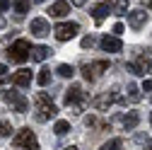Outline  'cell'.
<instances>
[{
	"label": "cell",
	"instance_id": "obj_14",
	"mask_svg": "<svg viewBox=\"0 0 152 150\" xmlns=\"http://www.w3.org/2000/svg\"><path fill=\"white\" fill-rule=\"evenodd\" d=\"M70 12V3H65V0H58V3H53L48 7V15L51 17H65Z\"/></svg>",
	"mask_w": 152,
	"mask_h": 150
},
{
	"label": "cell",
	"instance_id": "obj_38",
	"mask_svg": "<svg viewBox=\"0 0 152 150\" xmlns=\"http://www.w3.org/2000/svg\"><path fill=\"white\" fill-rule=\"evenodd\" d=\"M150 124H152V114H150Z\"/></svg>",
	"mask_w": 152,
	"mask_h": 150
},
{
	"label": "cell",
	"instance_id": "obj_18",
	"mask_svg": "<svg viewBox=\"0 0 152 150\" xmlns=\"http://www.w3.org/2000/svg\"><path fill=\"white\" fill-rule=\"evenodd\" d=\"M36 82H39L41 87H46V85L51 82V70H48V68H41L39 75H36Z\"/></svg>",
	"mask_w": 152,
	"mask_h": 150
},
{
	"label": "cell",
	"instance_id": "obj_29",
	"mask_svg": "<svg viewBox=\"0 0 152 150\" xmlns=\"http://www.w3.org/2000/svg\"><path fill=\"white\" fill-rule=\"evenodd\" d=\"M142 92H152V80H150V78L142 80Z\"/></svg>",
	"mask_w": 152,
	"mask_h": 150
},
{
	"label": "cell",
	"instance_id": "obj_24",
	"mask_svg": "<svg viewBox=\"0 0 152 150\" xmlns=\"http://www.w3.org/2000/svg\"><path fill=\"white\" fill-rule=\"evenodd\" d=\"M0 136H12V124H10L7 119L0 121Z\"/></svg>",
	"mask_w": 152,
	"mask_h": 150
},
{
	"label": "cell",
	"instance_id": "obj_15",
	"mask_svg": "<svg viewBox=\"0 0 152 150\" xmlns=\"http://www.w3.org/2000/svg\"><path fill=\"white\" fill-rule=\"evenodd\" d=\"M121 121H123V128H126V131H133V128L140 124V114H138V111H128Z\"/></svg>",
	"mask_w": 152,
	"mask_h": 150
},
{
	"label": "cell",
	"instance_id": "obj_16",
	"mask_svg": "<svg viewBox=\"0 0 152 150\" xmlns=\"http://www.w3.org/2000/svg\"><path fill=\"white\" fill-rule=\"evenodd\" d=\"M48 53H53L48 46H34V49H31V61L41 63V61H46V58H48Z\"/></svg>",
	"mask_w": 152,
	"mask_h": 150
},
{
	"label": "cell",
	"instance_id": "obj_12",
	"mask_svg": "<svg viewBox=\"0 0 152 150\" xmlns=\"http://www.w3.org/2000/svg\"><path fill=\"white\" fill-rule=\"evenodd\" d=\"M80 99H82V87L80 85H70L65 90V104L75 107V104H80Z\"/></svg>",
	"mask_w": 152,
	"mask_h": 150
},
{
	"label": "cell",
	"instance_id": "obj_2",
	"mask_svg": "<svg viewBox=\"0 0 152 150\" xmlns=\"http://www.w3.org/2000/svg\"><path fill=\"white\" fill-rule=\"evenodd\" d=\"M7 58H10L12 63H24L27 58H31V46H29V41H27V39H17L15 44H10Z\"/></svg>",
	"mask_w": 152,
	"mask_h": 150
},
{
	"label": "cell",
	"instance_id": "obj_6",
	"mask_svg": "<svg viewBox=\"0 0 152 150\" xmlns=\"http://www.w3.org/2000/svg\"><path fill=\"white\" fill-rule=\"evenodd\" d=\"M77 32H80V24L77 22H61V24L53 27V34H56V39H58V41H70Z\"/></svg>",
	"mask_w": 152,
	"mask_h": 150
},
{
	"label": "cell",
	"instance_id": "obj_36",
	"mask_svg": "<svg viewBox=\"0 0 152 150\" xmlns=\"http://www.w3.org/2000/svg\"><path fill=\"white\" fill-rule=\"evenodd\" d=\"M65 150H77V148H75V145H68V148H65Z\"/></svg>",
	"mask_w": 152,
	"mask_h": 150
},
{
	"label": "cell",
	"instance_id": "obj_4",
	"mask_svg": "<svg viewBox=\"0 0 152 150\" xmlns=\"http://www.w3.org/2000/svg\"><path fill=\"white\" fill-rule=\"evenodd\" d=\"M113 102L126 104V99H121V97H118V90H116V87L109 90V92H104V95H99V97H94V99H92V107L97 109V111H106Z\"/></svg>",
	"mask_w": 152,
	"mask_h": 150
},
{
	"label": "cell",
	"instance_id": "obj_28",
	"mask_svg": "<svg viewBox=\"0 0 152 150\" xmlns=\"http://www.w3.org/2000/svg\"><path fill=\"white\" fill-rule=\"evenodd\" d=\"M17 97H20V92H15V90H7V92H5V99H7V102H15Z\"/></svg>",
	"mask_w": 152,
	"mask_h": 150
},
{
	"label": "cell",
	"instance_id": "obj_26",
	"mask_svg": "<svg viewBox=\"0 0 152 150\" xmlns=\"http://www.w3.org/2000/svg\"><path fill=\"white\" fill-rule=\"evenodd\" d=\"M85 126H87V128H97V126H102V124L97 121V116L89 114V116H85Z\"/></svg>",
	"mask_w": 152,
	"mask_h": 150
},
{
	"label": "cell",
	"instance_id": "obj_37",
	"mask_svg": "<svg viewBox=\"0 0 152 150\" xmlns=\"http://www.w3.org/2000/svg\"><path fill=\"white\" fill-rule=\"evenodd\" d=\"M34 3H44V0H34Z\"/></svg>",
	"mask_w": 152,
	"mask_h": 150
},
{
	"label": "cell",
	"instance_id": "obj_35",
	"mask_svg": "<svg viewBox=\"0 0 152 150\" xmlns=\"http://www.w3.org/2000/svg\"><path fill=\"white\" fill-rule=\"evenodd\" d=\"M142 150H152V140H147V143H145V148H142Z\"/></svg>",
	"mask_w": 152,
	"mask_h": 150
},
{
	"label": "cell",
	"instance_id": "obj_10",
	"mask_svg": "<svg viewBox=\"0 0 152 150\" xmlns=\"http://www.w3.org/2000/svg\"><path fill=\"white\" fill-rule=\"evenodd\" d=\"M147 12L145 10H133V12H128V24H130V29H142V24L147 22Z\"/></svg>",
	"mask_w": 152,
	"mask_h": 150
},
{
	"label": "cell",
	"instance_id": "obj_22",
	"mask_svg": "<svg viewBox=\"0 0 152 150\" xmlns=\"http://www.w3.org/2000/svg\"><path fill=\"white\" fill-rule=\"evenodd\" d=\"M128 99H130V102H140V99H142V97H140V90H138V85H133V82L128 85Z\"/></svg>",
	"mask_w": 152,
	"mask_h": 150
},
{
	"label": "cell",
	"instance_id": "obj_21",
	"mask_svg": "<svg viewBox=\"0 0 152 150\" xmlns=\"http://www.w3.org/2000/svg\"><path fill=\"white\" fill-rule=\"evenodd\" d=\"M121 148H123V140L121 138H111L109 143L102 145V150H121Z\"/></svg>",
	"mask_w": 152,
	"mask_h": 150
},
{
	"label": "cell",
	"instance_id": "obj_5",
	"mask_svg": "<svg viewBox=\"0 0 152 150\" xmlns=\"http://www.w3.org/2000/svg\"><path fill=\"white\" fill-rule=\"evenodd\" d=\"M128 70H130L133 75H147V73L152 70V58H150L147 53H138L135 58L128 63Z\"/></svg>",
	"mask_w": 152,
	"mask_h": 150
},
{
	"label": "cell",
	"instance_id": "obj_7",
	"mask_svg": "<svg viewBox=\"0 0 152 150\" xmlns=\"http://www.w3.org/2000/svg\"><path fill=\"white\" fill-rule=\"evenodd\" d=\"M109 70V61H94V63H87V65H82V75H85V80H97L102 73H106Z\"/></svg>",
	"mask_w": 152,
	"mask_h": 150
},
{
	"label": "cell",
	"instance_id": "obj_25",
	"mask_svg": "<svg viewBox=\"0 0 152 150\" xmlns=\"http://www.w3.org/2000/svg\"><path fill=\"white\" fill-rule=\"evenodd\" d=\"M128 12V0H116V15H126Z\"/></svg>",
	"mask_w": 152,
	"mask_h": 150
},
{
	"label": "cell",
	"instance_id": "obj_11",
	"mask_svg": "<svg viewBox=\"0 0 152 150\" xmlns=\"http://www.w3.org/2000/svg\"><path fill=\"white\" fill-rule=\"evenodd\" d=\"M12 85H17V87H29V85H31V70L22 68V70L12 73Z\"/></svg>",
	"mask_w": 152,
	"mask_h": 150
},
{
	"label": "cell",
	"instance_id": "obj_23",
	"mask_svg": "<svg viewBox=\"0 0 152 150\" xmlns=\"http://www.w3.org/2000/svg\"><path fill=\"white\" fill-rule=\"evenodd\" d=\"M29 7H31V3H29V0H17V3H15V12H20V15L29 12Z\"/></svg>",
	"mask_w": 152,
	"mask_h": 150
},
{
	"label": "cell",
	"instance_id": "obj_30",
	"mask_svg": "<svg viewBox=\"0 0 152 150\" xmlns=\"http://www.w3.org/2000/svg\"><path fill=\"white\" fill-rule=\"evenodd\" d=\"M118 34H123V24H121V22L113 24V36H118Z\"/></svg>",
	"mask_w": 152,
	"mask_h": 150
},
{
	"label": "cell",
	"instance_id": "obj_13",
	"mask_svg": "<svg viewBox=\"0 0 152 150\" xmlns=\"http://www.w3.org/2000/svg\"><path fill=\"white\" fill-rule=\"evenodd\" d=\"M109 10H111V5H109V0H104V3H99V5H94V7H92V15H94V22H97V24H102V22H104V17L109 15Z\"/></svg>",
	"mask_w": 152,
	"mask_h": 150
},
{
	"label": "cell",
	"instance_id": "obj_19",
	"mask_svg": "<svg viewBox=\"0 0 152 150\" xmlns=\"http://www.w3.org/2000/svg\"><path fill=\"white\" fill-rule=\"evenodd\" d=\"M56 73H58L61 78H72V75H75V68L68 65V63H61L58 68H56Z\"/></svg>",
	"mask_w": 152,
	"mask_h": 150
},
{
	"label": "cell",
	"instance_id": "obj_3",
	"mask_svg": "<svg viewBox=\"0 0 152 150\" xmlns=\"http://www.w3.org/2000/svg\"><path fill=\"white\" fill-rule=\"evenodd\" d=\"M12 145L20 148V150H39V140H36V136L29 128H22L20 133L12 138Z\"/></svg>",
	"mask_w": 152,
	"mask_h": 150
},
{
	"label": "cell",
	"instance_id": "obj_34",
	"mask_svg": "<svg viewBox=\"0 0 152 150\" xmlns=\"http://www.w3.org/2000/svg\"><path fill=\"white\" fill-rule=\"evenodd\" d=\"M85 3H87V0H72V5H77V7H82Z\"/></svg>",
	"mask_w": 152,
	"mask_h": 150
},
{
	"label": "cell",
	"instance_id": "obj_31",
	"mask_svg": "<svg viewBox=\"0 0 152 150\" xmlns=\"http://www.w3.org/2000/svg\"><path fill=\"white\" fill-rule=\"evenodd\" d=\"M10 10V0H0V12H5Z\"/></svg>",
	"mask_w": 152,
	"mask_h": 150
},
{
	"label": "cell",
	"instance_id": "obj_20",
	"mask_svg": "<svg viewBox=\"0 0 152 150\" xmlns=\"http://www.w3.org/2000/svg\"><path fill=\"white\" fill-rule=\"evenodd\" d=\"M12 104H15V111H20V114H24V111L29 109V102H27V99H24L22 95H20V97H17V99H15Z\"/></svg>",
	"mask_w": 152,
	"mask_h": 150
},
{
	"label": "cell",
	"instance_id": "obj_9",
	"mask_svg": "<svg viewBox=\"0 0 152 150\" xmlns=\"http://www.w3.org/2000/svg\"><path fill=\"white\" fill-rule=\"evenodd\" d=\"M29 29H31L34 36H48V34H51V24L44 20V17H36V20H31Z\"/></svg>",
	"mask_w": 152,
	"mask_h": 150
},
{
	"label": "cell",
	"instance_id": "obj_8",
	"mask_svg": "<svg viewBox=\"0 0 152 150\" xmlns=\"http://www.w3.org/2000/svg\"><path fill=\"white\" fill-rule=\"evenodd\" d=\"M99 46H102V51H106V53H118V51H123V41L118 39V36H104V39L99 41Z\"/></svg>",
	"mask_w": 152,
	"mask_h": 150
},
{
	"label": "cell",
	"instance_id": "obj_1",
	"mask_svg": "<svg viewBox=\"0 0 152 150\" xmlns=\"http://www.w3.org/2000/svg\"><path fill=\"white\" fill-rule=\"evenodd\" d=\"M56 114H58V107L51 102V97L46 92H39V95H36V114H34V119L39 124H44V121L53 119Z\"/></svg>",
	"mask_w": 152,
	"mask_h": 150
},
{
	"label": "cell",
	"instance_id": "obj_17",
	"mask_svg": "<svg viewBox=\"0 0 152 150\" xmlns=\"http://www.w3.org/2000/svg\"><path fill=\"white\" fill-rule=\"evenodd\" d=\"M68 131H70V121H65V119L56 121V126H53V133H56V136H65Z\"/></svg>",
	"mask_w": 152,
	"mask_h": 150
},
{
	"label": "cell",
	"instance_id": "obj_33",
	"mask_svg": "<svg viewBox=\"0 0 152 150\" xmlns=\"http://www.w3.org/2000/svg\"><path fill=\"white\" fill-rule=\"evenodd\" d=\"M5 73H7V65H5V63H0V78H3Z\"/></svg>",
	"mask_w": 152,
	"mask_h": 150
},
{
	"label": "cell",
	"instance_id": "obj_32",
	"mask_svg": "<svg viewBox=\"0 0 152 150\" xmlns=\"http://www.w3.org/2000/svg\"><path fill=\"white\" fill-rule=\"evenodd\" d=\"M142 7H145V10H150V12H152V0H142Z\"/></svg>",
	"mask_w": 152,
	"mask_h": 150
},
{
	"label": "cell",
	"instance_id": "obj_27",
	"mask_svg": "<svg viewBox=\"0 0 152 150\" xmlns=\"http://www.w3.org/2000/svg\"><path fill=\"white\" fill-rule=\"evenodd\" d=\"M94 44H97V39H94L92 34H89V36H85V39H82V49H92Z\"/></svg>",
	"mask_w": 152,
	"mask_h": 150
}]
</instances>
